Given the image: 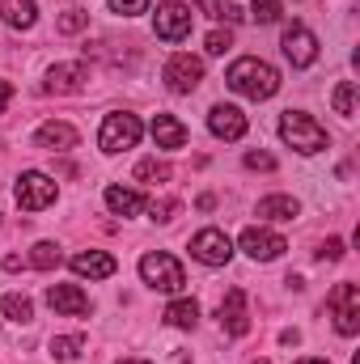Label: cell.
I'll list each match as a JSON object with an SVG mask.
<instances>
[{
	"instance_id": "f35d334b",
	"label": "cell",
	"mask_w": 360,
	"mask_h": 364,
	"mask_svg": "<svg viewBox=\"0 0 360 364\" xmlns=\"http://www.w3.org/2000/svg\"><path fill=\"white\" fill-rule=\"evenodd\" d=\"M255 364H268V360H255Z\"/></svg>"
},
{
	"instance_id": "1f68e13d",
	"label": "cell",
	"mask_w": 360,
	"mask_h": 364,
	"mask_svg": "<svg viewBox=\"0 0 360 364\" xmlns=\"http://www.w3.org/2000/svg\"><path fill=\"white\" fill-rule=\"evenodd\" d=\"M144 9H149V0H110V13H123V17H136Z\"/></svg>"
},
{
	"instance_id": "3957f363",
	"label": "cell",
	"mask_w": 360,
	"mask_h": 364,
	"mask_svg": "<svg viewBox=\"0 0 360 364\" xmlns=\"http://www.w3.org/2000/svg\"><path fill=\"white\" fill-rule=\"evenodd\" d=\"M140 279L149 288H157V292H182V284H186L182 263L174 255H162V250H153V255L140 259Z\"/></svg>"
},
{
	"instance_id": "d6a6232c",
	"label": "cell",
	"mask_w": 360,
	"mask_h": 364,
	"mask_svg": "<svg viewBox=\"0 0 360 364\" xmlns=\"http://www.w3.org/2000/svg\"><path fill=\"white\" fill-rule=\"evenodd\" d=\"M174 212H179V199H162V203L153 199V220L166 225V220H174Z\"/></svg>"
},
{
	"instance_id": "d6986e66",
	"label": "cell",
	"mask_w": 360,
	"mask_h": 364,
	"mask_svg": "<svg viewBox=\"0 0 360 364\" xmlns=\"http://www.w3.org/2000/svg\"><path fill=\"white\" fill-rule=\"evenodd\" d=\"M106 208H110L115 216H136V212L144 208V195L132 191V186H106Z\"/></svg>"
},
{
	"instance_id": "9a60e30c",
	"label": "cell",
	"mask_w": 360,
	"mask_h": 364,
	"mask_svg": "<svg viewBox=\"0 0 360 364\" xmlns=\"http://www.w3.org/2000/svg\"><path fill=\"white\" fill-rule=\"evenodd\" d=\"M34 140H38L43 149H51V153H68V149H77V140H81V136H77V127H73V123H55V119H51V123H43V127H38V136H34Z\"/></svg>"
},
{
	"instance_id": "f1b7e54d",
	"label": "cell",
	"mask_w": 360,
	"mask_h": 364,
	"mask_svg": "<svg viewBox=\"0 0 360 364\" xmlns=\"http://www.w3.org/2000/svg\"><path fill=\"white\" fill-rule=\"evenodd\" d=\"M250 17H255L259 26L280 21V0H250Z\"/></svg>"
},
{
	"instance_id": "4316f807",
	"label": "cell",
	"mask_w": 360,
	"mask_h": 364,
	"mask_svg": "<svg viewBox=\"0 0 360 364\" xmlns=\"http://www.w3.org/2000/svg\"><path fill=\"white\" fill-rule=\"evenodd\" d=\"M81 348H85V339H81V335L51 339V356H55V360H77V356H81Z\"/></svg>"
},
{
	"instance_id": "4dcf8cb0",
	"label": "cell",
	"mask_w": 360,
	"mask_h": 364,
	"mask_svg": "<svg viewBox=\"0 0 360 364\" xmlns=\"http://www.w3.org/2000/svg\"><path fill=\"white\" fill-rule=\"evenodd\" d=\"M229 47H233V34L229 30H212L208 34V55H225Z\"/></svg>"
},
{
	"instance_id": "ffe728a7",
	"label": "cell",
	"mask_w": 360,
	"mask_h": 364,
	"mask_svg": "<svg viewBox=\"0 0 360 364\" xmlns=\"http://www.w3.org/2000/svg\"><path fill=\"white\" fill-rule=\"evenodd\" d=\"M0 17L13 30H30L38 21V9H34V0H0Z\"/></svg>"
},
{
	"instance_id": "f546056e",
	"label": "cell",
	"mask_w": 360,
	"mask_h": 364,
	"mask_svg": "<svg viewBox=\"0 0 360 364\" xmlns=\"http://www.w3.org/2000/svg\"><path fill=\"white\" fill-rule=\"evenodd\" d=\"M90 26V13H81V9H68L64 17H60V34H77V30H85Z\"/></svg>"
},
{
	"instance_id": "2e32d148",
	"label": "cell",
	"mask_w": 360,
	"mask_h": 364,
	"mask_svg": "<svg viewBox=\"0 0 360 364\" xmlns=\"http://www.w3.org/2000/svg\"><path fill=\"white\" fill-rule=\"evenodd\" d=\"M73 272L85 275V279H110L115 275V259L106 250H81V255H73Z\"/></svg>"
},
{
	"instance_id": "484cf974",
	"label": "cell",
	"mask_w": 360,
	"mask_h": 364,
	"mask_svg": "<svg viewBox=\"0 0 360 364\" xmlns=\"http://www.w3.org/2000/svg\"><path fill=\"white\" fill-rule=\"evenodd\" d=\"M199 13H208L212 21H242V9H233L229 0H199Z\"/></svg>"
},
{
	"instance_id": "4fadbf2b",
	"label": "cell",
	"mask_w": 360,
	"mask_h": 364,
	"mask_svg": "<svg viewBox=\"0 0 360 364\" xmlns=\"http://www.w3.org/2000/svg\"><path fill=\"white\" fill-rule=\"evenodd\" d=\"M208 132L216 136V140H242L246 136V114L238 110V106H212L208 110Z\"/></svg>"
},
{
	"instance_id": "603a6c76",
	"label": "cell",
	"mask_w": 360,
	"mask_h": 364,
	"mask_svg": "<svg viewBox=\"0 0 360 364\" xmlns=\"http://www.w3.org/2000/svg\"><path fill=\"white\" fill-rule=\"evenodd\" d=\"M166 322L179 326V331H195V322H199V305H195V301H174V305L166 309Z\"/></svg>"
},
{
	"instance_id": "83f0119b",
	"label": "cell",
	"mask_w": 360,
	"mask_h": 364,
	"mask_svg": "<svg viewBox=\"0 0 360 364\" xmlns=\"http://www.w3.org/2000/svg\"><path fill=\"white\" fill-rule=\"evenodd\" d=\"M136 178L149 182V186H157V182L170 178V166H166V161H157V157H149V161H140V166H136Z\"/></svg>"
},
{
	"instance_id": "7c38bea8",
	"label": "cell",
	"mask_w": 360,
	"mask_h": 364,
	"mask_svg": "<svg viewBox=\"0 0 360 364\" xmlns=\"http://www.w3.org/2000/svg\"><path fill=\"white\" fill-rule=\"evenodd\" d=\"M166 85L174 93H195L199 90V81H203V64L195 60V55H174L170 64H166Z\"/></svg>"
},
{
	"instance_id": "74e56055",
	"label": "cell",
	"mask_w": 360,
	"mask_h": 364,
	"mask_svg": "<svg viewBox=\"0 0 360 364\" xmlns=\"http://www.w3.org/2000/svg\"><path fill=\"white\" fill-rule=\"evenodd\" d=\"M119 364H149V360H119Z\"/></svg>"
},
{
	"instance_id": "cb8c5ba5",
	"label": "cell",
	"mask_w": 360,
	"mask_h": 364,
	"mask_svg": "<svg viewBox=\"0 0 360 364\" xmlns=\"http://www.w3.org/2000/svg\"><path fill=\"white\" fill-rule=\"evenodd\" d=\"M331 106H335V114L352 119V114H356V81H339L335 93H331Z\"/></svg>"
},
{
	"instance_id": "8d00e7d4",
	"label": "cell",
	"mask_w": 360,
	"mask_h": 364,
	"mask_svg": "<svg viewBox=\"0 0 360 364\" xmlns=\"http://www.w3.org/2000/svg\"><path fill=\"white\" fill-rule=\"evenodd\" d=\"M297 364H331V360H318V356H309V360H297Z\"/></svg>"
},
{
	"instance_id": "277c9868",
	"label": "cell",
	"mask_w": 360,
	"mask_h": 364,
	"mask_svg": "<svg viewBox=\"0 0 360 364\" xmlns=\"http://www.w3.org/2000/svg\"><path fill=\"white\" fill-rule=\"evenodd\" d=\"M327 309H331V322L339 335H356L360 331V288L356 284H335L331 296H327Z\"/></svg>"
},
{
	"instance_id": "836d02e7",
	"label": "cell",
	"mask_w": 360,
	"mask_h": 364,
	"mask_svg": "<svg viewBox=\"0 0 360 364\" xmlns=\"http://www.w3.org/2000/svg\"><path fill=\"white\" fill-rule=\"evenodd\" d=\"M318 259H327V263H339V259H344V242H339V237H327V246L318 250Z\"/></svg>"
},
{
	"instance_id": "44dd1931",
	"label": "cell",
	"mask_w": 360,
	"mask_h": 364,
	"mask_svg": "<svg viewBox=\"0 0 360 364\" xmlns=\"http://www.w3.org/2000/svg\"><path fill=\"white\" fill-rule=\"evenodd\" d=\"M301 212V203L292 195H268L259 199V220H292Z\"/></svg>"
},
{
	"instance_id": "8fae6325",
	"label": "cell",
	"mask_w": 360,
	"mask_h": 364,
	"mask_svg": "<svg viewBox=\"0 0 360 364\" xmlns=\"http://www.w3.org/2000/svg\"><path fill=\"white\" fill-rule=\"evenodd\" d=\"M280 47H284V55L292 60V68H309V64L318 60V38H314L305 26H288L284 38H280Z\"/></svg>"
},
{
	"instance_id": "9c48e42d",
	"label": "cell",
	"mask_w": 360,
	"mask_h": 364,
	"mask_svg": "<svg viewBox=\"0 0 360 364\" xmlns=\"http://www.w3.org/2000/svg\"><path fill=\"white\" fill-rule=\"evenodd\" d=\"M221 331L233 335V339L250 335V309H246V292L242 288L225 292V301H221Z\"/></svg>"
},
{
	"instance_id": "52a82bcc",
	"label": "cell",
	"mask_w": 360,
	"mask_h": 364,
	"mask_svg": "<svg viewBox=\"0 0 360 364\" xmlns=\"http://www.w3.org/2000/svg\"><path fill=\"white\" fill-rule=\"evenodd\" d=\"M191 259H199V263H208V267H225V263L233 259L229 233H225V229H199V233L191 237Z\"/></svg>"
},
{
	"instance_id": "8992f818",
	"label": "cell",
	"mask_w": 360,
	"mask_h": 364,
	"mask_svg": "<svg viewBox=\"0 0 360 364\" xmlns=\"http://www.w3.org/2000/svg\"><path fill=\"white\" fill-rule=\"evenodd\" d=\"M13 199H17V208H26V212H43V208H51L55 203V178H47V174H38V170H26L17 186H13Z\"/></svg>"
},
{
	"instance_id": "5b68a950",
	"label": "cell",
	"mask_w": 360,
	"mask_h": 364,
	"mask_svg": "<svg viewBox=\"0 0 360 364\" xmlns=\"http://www.w3.org/2000/svg\"><path fill=\"white\" fill-rule=\"evenodd\" d=\"M136 140H140V119H136V114L119 110V114H106V119H102V132H97L102 153H123V149H136Z\"/></svg>"
},
{
	"instance_id": "30bf717a",
	"label": "cell",
	"mask_w": 360,
	"mask_h": 364,
	"mask_svg": "<svg viewBox=\"0 0 360 364\" xmlns=\"http://www.w3.org/2000/svg\"><path fill=\"white\" fill-rule=\"evenodd\" d=\"M242 250H246L255 263H271V259H280V255L288 250V242H284L280 233H271V229H259V225H250V229L242 233Z\"/></svg>"
},
{
	"instance_id": "5bb4252c",
	"label": "cell",
	"mask_w": 360,
	"mask_h": 364,
	"mask_svg": "<svg viewBox=\"0 0 360 364\" xmlns=\"http://www.w3.org/2000/svg\"><path fill=\"white\" fill-rule=\"evenodd\" d=\"M47 305L55 314H68V318H85L90 314V296L77 288V284H51L47 288Z\"/></svg>"
},
{
	"instance_id": "e575fe53",
	"label": "cell",
	"mask_w": 360,
	"mask_h": 364,
	"mask_svg": "<svg viewBox=\"0 0 360 364\" xmlns=\"http://www.w3.org/2000/svg\"><path fill=\"white\" fill-rule=\"evenodd\" d=\"M246 166L250 170H275V157L271 153H246Z\"/></svg>"
},
{
	"instance_id": "ba28073f",
	"label": "cell",
	"mask_w": 360,
	"mask_h": 364,
	"mask_svg": "<svg viewBox=\"0 0 360 364\" xmlns=\"http://www.w3.org/2000/svg\"><path fill=\"white\" fill-rule=\"evenodd\" d=\"M191 9L179 4V0H170V4H162L157 9V17H153V30H157V38H166V43H182L186 34H191Z\"/></svg>"
},
{
	"instance_id": "ac0fdd59",
	"label": "cell",
	"mask_w": 360,
	"mask_h": 364,
	"mask_svg": "<svg viewBox=\"0 0 360 364\" xmlns=\"http://www.w3.org/2000/svg\"><path fill=\"white\" fill-rule=\"evenodd\" d=\"M153 140H157V149H182L186 144V127L174 114H153Z\"/></svg>"
},
{
	"instance_id": "7402d4cb",
	"label": "cell",
	"mask_w": 360,
	"mask_h": 364,
	"mask_svg": "<svg viewBox=\"0 0 360 364\" xmlns=\"http://www.w3.org/2000/svg\"><path fill=\"white\" fill-rule=\"evenodd\" d=\"M0 309H4V318H9V322H17V326L34 322V305H30V296H21V292H9Z\"/></svg>"
},
{
	"instance_id": "d4e9b609",
	"label": "cell",
	"mask_w": 360,
	"mask_h": 364,
	"mask_svg": "<svg viewBox=\"0 0 360 364\" xmlns=\"http://www.w3.org/2000/svg\"><path fill=\"white\" fill-rule=\"evenodd\" d=\"M60 259H64V255H60V246H55V242H38V246L30 250V263H34L38 272H55V267H60Z\"/></svg>"
},
{
	"instance_id": "7a4b0ae2",
	"label": "cell",
	"mask_w": 360,
	"mask_h": 364,
	"mask_svg": "<svg viewBox=\"0 0 360 364\" xmlns=\"http://www.w3.org/2000/svg\"><path fill=\"white\" fill-rule=\"evenodd\" d=\"M280 136H284V144H292L297 153H322L327 149V132H322V123H314L309 114H301V110H284V119H280Z\"/></svg>"
},
{
	"instance_id": "d590c367",
	"label": "cell",
	"mask_w": 360,
	"mask_h": 364,
	"mask_svg": "<svg viewBox=\"0 0 360 364\" xmlns=\"http://www.w3.org/2000/svg\"><path fill=\"white\" fill-rule=\"evenodd\" d=\"M9 97H13V90H9V81H0V114H4V106H9Z\"/></svg>"
},
{
	"instance_id": "6da1fadb",
	"label": "cell",
	"mask_w": 360,
	"mask_h": 364,
	"mask_svg": "<svg viewBox=\"0 0 360 364\" xmlns=\"http://www.w3.org/2000/svg\"><path fill=\"white\" fill-rule=\"evenodd\" d=\"M225 85L233 93H242V97H250V102H268L271 93L280 90V73L271 68L268 60L246 55V60H233V64H229Z\"/></svg>"
},
{
	"instance_id": "e0dca14e",
	"label": "cell",
	"mask_w": 360,
	"mask_h": 364,
	"mask_svg": "<svg viewBox=\"0 0 360 364\" xmlns=\"http://www.w3.org/2000/svg\"><path fill=\"white\" fill-rule=\"evenodd\" d=\"M85 81H90L85 64H55V68L47 73V90L51 93H77Z\"/></svg>"
}]
</instances>
